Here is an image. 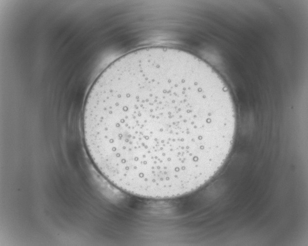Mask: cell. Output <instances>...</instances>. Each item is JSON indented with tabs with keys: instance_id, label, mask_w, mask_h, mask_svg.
<instances>
[{
	"instance_id": "6da1fadb",
	"label": "cell",
	"mask_w": 308,
	"mask_h": 246,
	"mask_svg": "<svg viewBox=\"0 0 308 246\" xmlns=\"http://www.w3.org/2000/svg\"><path fill=\"white\" fill-rule=\"evenodd\" d=\"M83 133L96 167L114 185L143 198L198 189L231 151L236 114L229 90L206 62L172 47L120 57L96 80Z\"/></svg>"
}]
</instances>
